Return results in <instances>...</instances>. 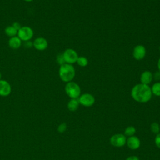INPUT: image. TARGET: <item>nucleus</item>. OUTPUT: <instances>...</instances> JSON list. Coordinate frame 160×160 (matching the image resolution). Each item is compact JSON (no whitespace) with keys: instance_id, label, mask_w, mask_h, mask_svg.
Here are the masks:
<instances>
[{"instance_id":"f257e3e1","label":"nucleus","mask_w":160,"mask_h":160,"mask_svg":"<svg viewBox=\"0 0 160 160\" xmlns=\"http://www.w3.org/2000/svg\"><path fill=\"white\" fill-rule=\"evenodd\" d=\"M131 95L134 101L144 103L148 102L151 99L152 94L149 85L139 83L133 86Z\"/></svg>"},{"instance_id":"f03ea898","label":"nucleus","mask_w":160,"mask_h":160,"mask_svg":"<svg viewBox=\"0 0 160 160\" xmlns=\"http://www.w3.org/2000/svg\"><path fill=\"white\" fill-rule=\"evenodd\" d=\"M76 74V71L72 64L64 63L60 66L59 69V76L64 82L72 81Z\"/></svg>"},{"instance_id":"7ed1b4c3","label":"nucleus","mask_w":160,"mask_h":160,"mask_svg":"<svg viewBox=\"0 0 160 160\" xmlns=\"http://www.w3.org/2000/svg\"><path fill=\"white\" fill-rule=\"evenodd\" d=\"M64 90L66 94L71 99H78L81 95L80 86L76 82L73 81L67 82Z\"/></svg>"},{"instance_id":"20e7f679","label":"nucleus","mask_w":160,"mask_h":160,"mask_svg":"<svg viewBox=\"0 0 160 160\" xmlns=\"http://www.w3.org/2000/svg\"><path fill=\"white\" fill-rule=\"evenodd\" d=\"M34 36V31L29 26H21L18 30L17 36L24 42L30 41Z\"/></svg>"},{"instance_id":"39448f33","label":"nucleus","mask_w":160,"mask_h":160,"mask_svg":"<svg viewBox=\"0 0 160 160\" xmlns=\"http://www.w3.org/2000/svg\"><path fill=\"white\" fill-rule=\"evenodd\" d=\"M62 56H63L65 63L69 64H72L76 62V61L79 57L77 52L71 48L66 49L63 52Z\"/></svg>"},{"instance_id":"423d86ee","label":"nucleus","mask_w":160,"mask_h":160,"mask_svg":"<svg viewBox=\"0 0 160 160\" xmlns=\"http://www.w3.org/2000/svg\"><path fill=\"white\" fill-rule=\"evenodd\" d=\"M80 104L85 107H90L95 102L94 97L89 93H84L78 98Z\"/></svg>"},{"instance_id":"0eeeda50","label":"nucleus","mask_w":160,"mask_h":160,"mask_svg":"<svg viewBox=\"0 0 160 160\" xmlns=\"http://www.w3.org/2000/svg\"><path fill=\"white\" fill-rule=\"evenodd\" d=\"M110 143L115 147H122L126 143V138L122 134H116L111 137Z\"/></svg>"},{"instance_id":"6e6552de","label":"nucleus","mask_w":160,"mask_h":160,"mask_svg":"<svg viewBox=\"0 0 160 160\" xmlns=\"http://www.w3.org/2000/svg\"><path fill=\"white\" fill-rule=\"evenodd\" d=\"M146 54V49L142 45L139 44L136 46L132 50V56L138 61L142 60L144 58Z\"/></svg>"},{"instance_id":"1a4fd4ad","label":"nucleus","mask_w":160,"mask_h":160,"mask_svg":"<svg viewBox=\"0 0 160 160\" xmlns=\"http://www.w3.org/2000/svg\"><path fill=\"white\" fill-rule=\"evenodd\" d=\"M32 46L38 51H44L48 46V42L44 38L38 37L32 42Z\"/></svg>"},{"instance_id":"9d476101","label":"nucleus","mask_w":160,"mask_h":160,"mask_svg":"<svg viewBox=\"0 0 160 160\" xmlns=\"http://www.w3.org/2000/svg\"><path fill=\"white\" fill-rule=\"evenodd\" d=\"M11 92V86L10 83L4 80H0V96L2 97L8 96Z\"/></svg>"},{"instance_id":"9b49d317","label":"nucleus","mask_w":160,"mask_h":160,"mask_svg":"<svg viewBox=\"0 0 160 160\" xmlns=\"http://www.w3.org/2000/svg\"><path fill=\"white\" fill-rule=\"evenodd\" d=\"M126 144L129 148L132 150H135L139 148L141 142L138 137L132 136L129 137L128 139H126Z\"/></svg>"},{"instance_id":"f8f14e48","label":"nucleus","mask_w":160,"mask_h":160,"mask_svg":"<svg viewBox=\"0 0 160 160\" xmlns=\"http://www.w3.org/2000/svg\"><path fill=\"white\" fill-rule=\"evenodd\" d=\"M153 79V74L149 71H144L140 76V82L141 84L149 85Z\"/></svg>"},{"instance_id":"ddd939ff","label":"nucleus","mask_w":160,"mask_h":160,"mask_svg":"<svg viewBox=\"0 0 160 160\" xmlns=\"http://www.w3.org/2000/svg\"><path fill=\"white\" fill-rule=\"evenodd\" d=\"M8 45L12 49H18L22 45V41L16 36L9 38L8 40Z\"/></svg>"},{"instance_id":"4468645a","label":"nucleus","mask_w":160,"mask_h":160,"mask_svg":"<svg viewBox=\"0 0 160 160\" xmlns=\"http://www.w3.org/2000/svg\"><path fill=\"white\" fill-rule=\"evenodd\" d=\"M79 105V102L78 99H71L68 102V109L70 111H75L78 109Z\"/></svg>"},{"instance_id":"2eb2a0df","label":"nucleus","mask_w":160,"mask_h":160,"mask_svg":"<svg viewBox=\"0 0 160 160\" xmlns=\"http://www.w3.org/2000/svg\"><path fill=\"white\" fill-rule=\"evenodd\" d=\"M18 30L14 28L12 25L7 26L4 29L5 34L9 38L16 36L18 34Z\"/></svg>"},{"instance_id":"dca6fc26","label":"nucleus","mask_w":160,"mask_h":160,"mask_svg":"<svg viewBox=\"0 0 160 160\" xmlns=\"http://www.w3.org/2000/svg\"><path fill=\"white\" fill-rule=\"evenodd\" d=\"M151 89L152 94L156 96L160 97V82H157L153 84L151 88Z\"/></svg>"},{"instance_id":"f3484780","label":"nucleus","mask_w":160,"mask_h":160,"mask_svg":"<svg viewBox=\"0 0 160 160\" xmlns=\"http://www.w3.org/2000/svg\"><path fill=\"white\" fill-rule=\"evenodd\" d=\"M76 62L81 67H86L88 64V60L86 57L79 56Z\"/></svg>"},{"instance_id":"a211bd4d","label":"nucleus","mask_w":160,"mask_h":160,"mask_svg":"<svg viewBox=\"0 0 160 160\" xmlns=\"http://www.w3.org/2000/svg\"><path fill=\"white\" fill-rule=\"evenodd\" d=\"M136 132V129L133 126H128L125 129L124 136H132Z\"/></svg>"},{"instance_id":"6ab92c4d","label":"nucleus","mask_w":160,"mask_h":160,"mask_svg":"<svg viewBox=\"0 0 160 160\" xmlns=\"http://www.w3.org/2000/svg\"><path fill=\"white\" fill-rule=\"evenodd\" d=\"M151 131L154 134H158L160 131L159 124L157 122H152L151 124Z\"/></svg>"},{"instance_id":"aec40b11","label":"nucleus","mask_w":160,"mask_h":160,"mask_svg":"<svg viewBox=\"0 0 160 160\" xmlns=\"http://www.w3.org/2000/svg\"><path fill=\"white\" fill-rule=\"evenodd\" d=\"M67 129V125L65 122H62L61 124H60L58 127V131L60 133H62L64 131H66Z\"/></svg>"},{"instance_id":"412c9836","label":"nucleus","mask_w":160,"mask_h":160,"mask_svg":"<svg viewBox=\"0 0 160 160\" xmlns=\"http://www.w3.org/2000/svg\"><path fill=\"white\" fill-rule=\"evenodd\" d=\"M56 61H57V62H58L60 66L65 63V61H64V58H63L62 54H58V55L57 56Z\"/></svg>"},{"instance_id":"4be33fe9","label":"nucleus","mask_w":160,"mask_h":160,"mask_svg":"<svg viewBox=\"0 0 160 160\" xmlns=\"http://www.w3.org/2000/svg\"><path fill=\"white\" fill-rule=\"evenodd\" d=\"M155 144L156 146L159 148H160V133L157 134V135L155 137Z\"/></svg>"},{"instance_id":"5701e85b","label":"nucleus","mask_w":160,"mask_h":160,"mask_svg":"<svg viewBox=\"0 0 160 160\" xmlns=\"http://www.w3.org/2000/svg\"><path fill=\"white\" fill-rule=\"evenodd\" d=\"M12 26L14 28H16L18 31L21 28V24H20L18 22H13V24H12Z\"/></svg>"},{"instance_id":"b1692460","label":"nucleus","mask_w":160,"mask_h":160,"mask_svg":"<svg viewBox=\"0 0 160 160\" xmlns=\"http://www.w3.org/2000/svg\"><path fill=\"white\" fill-rule=\"evenodd\" d=\"M24 46L26 47V48H30L31 46H32V42H31V41H26V42H24ZM33 47V46H32Z\"/></svg>"},{"instance_id":"393cba45","label":"nucleus","mask_w":160,"mask_h":160,"mask_svg":"<svg viewBox=\"0 0 160 160\" xmlns=\"http://www.w3.org/2000/svg\"><path fill=\"white\" fill-rule=\"evenodd\" d=\"M153 78H155V79H160V71H157L155 72V74L153 75Z\"/></svg>"},{"instance_id":"a878e982","label":"nucleus","mask_w":160,"mask_h":160,"mask_svg":"<svg viewBox=\"0 0 160 160\" xmlns=\"http://www.w3.org/2000/svg\"><path fill=\"white\" fill-rule=\"evenodd\" d=\"M126 160H139V158L136 156H131L126 159Z\"/></svg>"},{"instance_id":"bb28decb","label":"nucleus","mask_w":160,"mask_h":160,"mask_svg":"<svg viewBox=\"0 0 160 160\" xmlns=\"http://www.w3.org/2000/svg\"><path fill=\"white\" fill-rule=\"evenodd\" d=\"M157 66H158V68L159 71H160V58H159V59H158V61Z\"/></svg>"},{"instance_id":"cd10ccee","label":"nucleus","mask_w":160,"mask_h":160,"mask_svg":"<svg viewBox=\"0 0 160 160\" xmlns=\"http://www.w3.org/2000/svg\"><path fill=\"white\" fill-rule=\"evenodd\" d=\"M24 1H26V2H32V1H33L34 0H24Z\"/></svg>"},{"instance_id":"c85d7f7f","label":"nucleus","mask_w":160,"mask_h":160,"mask_svg":"<svg viewBox=\"0 0 160 160\" xmlns=\"http://www.w3.org/2000/svg\"><path fill=\"white\" fill-rule=\"evenodd\" d=\"M1 77H2V75H1V72H0V80L1 79Z\"/></svg>"},{"instance_id":"c756f323","label":"nucleus","mask_w":160,"mask_h":160,"mask_svg":"<svg viewBox=\"0 0 160 160\" xmlns=\"http://www.w3.org/2000/svg\"><path fill=\"white\" fill-rule=\"evenodd\" d=\"M159 51H160V47H159Z\"/></svg>"}]
</instances>
